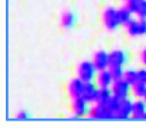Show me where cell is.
<instances>
[{"label":"cell","instance_id":"cell-3","mask_svg":"<svg viewBox=\"0 0 146 132\" xmlns=\"http://www.w3.org/2000/svg\"><path fill=\"white\" fill-rule=\"evenodd\" d=\"M111 91L114 97L118 100H125L130 98L132 94L131 84L128 83L124 79L119 81H115L111 86Z\"/></svg>","mask_w":146,"mask_h":132},{"label":"cell","instance_id":"cell-26","mask_svg":"<svg viewBox=\"0 0 146 132\" xmlns=\"http://www.w3.org/2000/svg\"><path fill=\"white\" fill-rule=\"evenodd\" d=\"M141 120H142V121H146V113H145L144 115H143V117L141 118Z\"/></svg>","mask_w":146,"mask_h":132},{"label":"cell","instance_id":"cell-1","mask_svg":"<svg viewBox=\"0 0 146 132\" xmlns=\"http://www.w3.org/2000/svg\"><path fill=\"white\" fill-rule=\"evenodd\" d=\"M98 71L91 60H83L76 67V76L84 82L95 81Z\"/></svg>","mask_w":146,"mask_h":132},{"label":"cell","instance_id":"cell-8","mask_svg":"<svg viewBox=\"0 0 146 132\" xmlns=\"http://www.w3.org/2000/svg\"><path fill=\"white\" fill-rule=\"evenodd\" d=\"M85 82L79 78L72 79L68 83V94L72 100L82 97Z\"/></svg>","mask_w":146,"mask_h":132},{"label":"cell","instance_id":"cell-24","mask_svg":"<svg viewBox=\"0 0 146 132\" xmlns=\"http://www.w3.org/2000/svg\"><path fill=\"white\" fill-rule=\"evenodd\" d=\"M18 120H28L30 119V114L27 113L26 111H20L17 113V116H16Z\"/></svg>","mask_w":146,"mask_h":132},{"label":"cell","instance_id":"cell-11","mask_svg":"<svg viewBox=\"0 0 146 132\" xmlns=\"http://www.w3.org/2000/svg\"><path fill=\"white\" fill-rule=\"evenodd\" d=\"M95 82L98 88H111L112 84L114 83V79H113L109 69H106L98 71Z\"/></svg>","mask_w":146,"mask_h":132},{"label":"cell","instance_id":"cell-6","mask_svg":"<svg viewBox=\"0 0 146 132\" xmlns=\"http://www.w3.org/2000/svg\"><path fill=\"white\" fill-rule=\"evenodd\" d=\"M93 63L95 64L96 70L102 71L109 69L111 66V60H110V53L105 50H98L94 54Z\"/></svg>","mask_w":146,"mask_h":132},{"label":"cell","instance_id":"cell-5","mask_svg":"<svg viewBox=\"0 0 146 132\" xmlns=\"http://www.w3.org/2000/svg\"><path fill=\"white\" fill-rule=\"evenodd\" d=\"M133 105H134V101L130 100V99L120 100L119 105H118L117 111L115 112V120H127L129 118H132Z\"/></svg>","mask_w":146,"mask_h":132},{"label":"cell","instance_id":"cell-18","mask_svg":"<svg viewBox=\"0 0 146 132\" xmlns=\"http://www.w3.org/2000/svg\"><path fill=\"white\" fill-rule=\"evenodd\" d=\"M109 71L111 73L113 79H114V81L122 79L123 77H124V66H110Z\"/></svg>","mask_w":146,"mask_h":132},{"label":"cell","instance_id":"cell-9","mask_svg":"<svg viewBox=\"0 0 146 132\" xmlns=\"http://www.w3.org/2000/svg\"><path fill=\"white\" fill-rule=\"evenodd\" d=\"M100 88L96 84L95 81L91 82H85L83 94H82V98L86 100L89 103H96V98H98V93Z\"/></svg>","mask_w":146,"mask_h":132},{"label":"cell","instance_id":"cell-23","mask_svg":"<svg viewBox=\"0 0 146 132\" xmlns=\"http://www.w3.org/2000/svg\"><path fill=\"white\" fill-rule=\"evenodd\" d=\"M139 59H140V62L143 66H146V47L143 48L141 52H140V55H139Z\"/></svg>","mask_w":146,"mask_h":132},{"label":"cell","instance_id":"cell-10","mask_svg":"<svg viewBox=\"0 0 146 132\" xmlns=\"http://www.w3.org/2000/svg\"><path fill=\"white\" fill-rule=\"evenodd\" d=\"M128 53L122 49H115L110 52L111 66H124L128 62Z\"/></svg>","mask_w":146,"mask_h":132},{"label":"cell","instance_id":"cell-22","mask_svg":"<svg viewBox=\"0 0 146 132\" xmlns=\"http://www.w3.org/2000/svg\"><path fill=\"white\" fill-rule=\"evenodd\" d=\"M137 81L146 83V66H143L137 70Z\"/></svg>","mask_w":146,"mask_h":132},{"label":"cell","instance_id":"cell-20","mask_svg":"<svg viewBox=\"0 0 146 132\" xmlns=\"http://www.w3.org/2000/svg\"><path fill=\"white\" fill-rule=\"evenodd\" d=\"M135 15L139 18L146 19V0H142L139 3H137Z\"/></svg>","mask_w":146,"mask_h":132},{"label":"cell","instance_id":"cell-19","mask_svg":"<svg viewBox=\"0 0 146 132\" xmlns=\"http://www.w3.org/2000/svg\"><path fill=\"white\" fill-rule=\"evenodd\" d=\"M123 79H124L128 83H130L131 85L134 84L135 82L137 81V71L135 70V69H132V68L125 70Z\"/></svg>","mask_w":146,"mask_h":132},{"label":"cell","instance_id":"cell-7","mask_svg":"<svg viewBox=\"0 0 146 132\" xmlns=\"http://www.w3.org/2000/svg\"><path fill=\"white\" fill-rule=\"evenodd\" d=\"M89 109V103L82 97L72 100V110L76 118H83L88 116Z\"/></svg>","mask_w":146,"mask_h":132},{"label":"cell","instance_id":"cell-12","mask_svg":"<svg viewBox=\"0 0 146 132\" xmlns=\"http://www.w3.org/2000/svg\"><path fill=\"white\" fill-rule=\"evenodd\" d=\"M60 23L64 29H72L76 23V15L72 11H66L61 15Z\"/></svg>","mask_w":146,"mask_h":132},{"label":"cell","instance_id":"cell-21","mask_svg":"<svg viewBox=\"0 0 146 132\" xmlns=\"http://www.w3.org/2000/svg\"><path fill=\"white\" fill-rule=\"evenodd\" d=\"M139 35H146V19L139 18Z\"/></svg>","mask_w":146,"mask_h":132},{"label":"cell","instance_id":"cell-28","mask_svg":"<svg viewBox=\"0 0 146 132\" xmlns=\"http://www.w3.org/2000/svg\"><path fill=\"white\" fill-rule=\"evenodd\" d=\"M122 1H125V2H126V1H127V0H122Z\"/></svg>","mask_w":146,"mask_h":132},{"label":"cell","instance_id":"cell-2","mask_svg":"<svg viewBox=\"0 0 146 132\" xmlns=\"http://www.w3.org/2000/svg\"><path fill=\"white\" fill-rule=\"evenodd\" d=\"M102 23L107 31L113 32L117 30L118 26L121 25L119 17H118L117 9L112 6L107 7L102 13Z\"/></svg>","mask_w":146,"mask_h":132},{"label":"cell","instance_id":"cell-17","mask_svg":"<svg viewBox=\"0 0 146 132\" xmlns=\"http://www.w3.org/2000/svg\"><path fill=\"white\" fill-rule=\"evenodd\" d=\"M117 12H118V17H119V21H120L121 25H125L129 20H131V19L133 18L134 13L131 12L125 5L119 8V9L117 10Z\"/></svg>","mask_w":146,"mask_h":132},{"label":"cell","instance_id":"cell-16","mask_svg":"<svg viewBox=\"0 0 146 132\" xmlns=\"http://www.w3.org/2000/svg\"><path fill=\"white\" fill-rule=\"evenodd\" d=\"M113 97L111 88H100L98 93L96 103L106 104L110 101V99Z\"/></svg>","mask_w":146,"mask_h":132},{"label":"cell","instance_id":"cell-14","mask_svg":"<svg viewBox=\"0 0 146 132\" xmlns=\"http://www.w3.org/2000/svg\"><path fill=\"white\" fill-rule=\"evenodd\" d=\"M125 28V31L127 35L131 37H137L139 35V20L132 18L129 20L125 25H123Z\"/></svg>","mask_w":146,"mask_h":132},{"label":"cell","instance_id":"cell-13","mask_svg":"<svg viewBox=\"0 0 146 132\" xmlns=\"http://www.w3.org/2000/svg\"><path fill=\"white\" fill-rule=\"evenodd\" d=\"M145 113H146V103L143 101V99H137V101H134L132 118L135 120H141V118Z\"/></svg>","mask_w":146,"mask_h":132},{"label":"cell","instance_id":"cell-25","mask_svg":"<svg viewBox=\"0 0 146 132\" xmlns=\"http://www.w3.org/2000/svg\"><path fill=\"white\" fill-rule=\"evenodd\" d=\"M127 1L134 2V3H139V2H140V1H142V0H127Z\"/></svg>","mask_w":146,"mask_h":132},{"label":"cell","instance_id":"cell-27","mask_svg":"<svg viewBox=\"0 0 146 132\" xmlns=\"http://www.w3.org/2000/svg\"><path fill=\"white\" fill-rule=\"evenodd\" d=\"M143 101H145V103H146V95L144 96V98H143Z\"/></svg>","mask_w":146,"mask_h":132},{"label":"cell","instance_id":"cell-15","mask_svg":"<svg viewBox=\"0 0 146 132\" xmlns=\"http://www.w3.org/2000/svg\"><path fill=\"white\" fill-rule=\"evenodd\" d=\"M132 88V94L135 98L137 99H143L146 95V83L142 81L135 82L134 84L131 85Z\"/></svg>","mask_w":146,"mask_h":132},{"label":"cell","instance_id":"cell-4","mask_svg":"<svg viewBox=\"0 0 146 132\" xmlns=\"http://www.w3.org/2000/svg\"><path fill=\"white\" fill-rule=\"evenodd\" d=\"M88 117L93 120H113L115 119L114 113L105 104L95 103L90 107Z\"/></svg>","mask_w":146,"mask_h":132}]
</instances>
